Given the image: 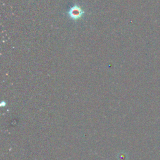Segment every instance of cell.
Here are the masks:
<instances>
[{"instance_id":"1","label":"cell","mask_w":160,"mask_h":160,"mask_svg":"<svg viewBox=\"0 0 160 160\" xmlns=\"http://www.w3.org/2000/svg\"><path fill=\"white\" fill-rule=\"evenodd\" d=\"M85 15V11L83 9L81 6L76 3L73 5L67 11V15L73 21H79Z\"/></svg>"}]
</instances>
